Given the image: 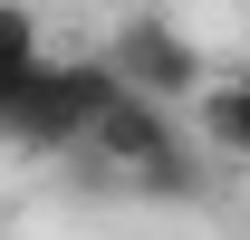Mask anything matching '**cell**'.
Instances as JSON below:
<instances>
[{"label": "cell", "instance_id": "277c9868", "mask_svg": "<svg viewBox=\"0 0 250 240\" xmlns=\"http://www.w3.org/2000/svg\"><path fill=\"white\" fill-rule=\"evenodd\" d=\"M0 48H10V58H48V48H39V20L20 0H0Z\"/></svg>", "mask_w": 250, "mask_h": 240}, {"label": "cell", "instance_id": "7a4b0ae2", "mask_svg": "<svg viewBox=\"0 0 250 240\" xmlns=\"http://www.w3.org/2000/svg\"><path fill=\"white\" fill-rule=\"evenodd\" d=\"M106 67H116L125 87H145V96H192L202 87V58H192V39L173 29V20H154V10H135L116 39H106Z\"/></svg>", "mask_w": 250, "mask_h": 240}, {"label": "cell", "instance_id": "3957f363", "mask_svg": "<svg viewBox=\"0 0 250 240\" xmlns=\"http://www.w3.org/2000/svg\"><path fill=\"white\" fill-rule=\"evenodd\" d=\"M192 144L221 163H250V77H212L192 87Z\"/></svg>", "mask_w": 250, "mask_h": 240}, {"label": "cell", "instance_id": "6da1fadb", "mask_svg": "<svg viewBox=\"0 0 250 240\" xmlns=\"http://www.w3.org/2000/svg\"><path fill=\"white\" fill-rule=\"evenodd\" d=\"M183 144H192V135H173V106L145 96V87H116L106 106H96V125H87V154H96V163H116L125 182L154 173V163H173Z\"/></svg>", "mask_w": 250, "mask_h": 240}]
</instances>
